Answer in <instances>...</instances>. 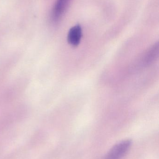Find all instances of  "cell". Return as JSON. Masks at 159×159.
<instances>
[{
	"instance_id": "7a4b0ae2",
	"label": "cell",
	"mask_w": 159,
	"mask_h": 159,
	"mask_svg": "<svg viewBox=\"0 0 159 159\" xmlns=\"http://www.w3.org/2000/svg\"><path fill=\"white\" fill-rule=\"evenodd\" d=\"M71 0H57L52 10L51 19L53 22L60 20L67 9Z\"/></svg>"
},
{
	"instance_id": "277c9868",
	"label": "cell",
	"mask_w": 159,
	"mask_h": 159,
	"mask_svg": "<svg viewBox=\"0 0 159 159\" xmlns=\"http://www.w3.org/2000/svg\"><path fill=\"white\" fill-rule=\"evenodd\" d=\"M159 43H156L151 47V48L147 52L144 57L143 63L145 65H148L153 63L158 57Z\"/></svg>"
},
{
	"instance_id": "3957f363",
	"label": "cell",
	"mask_w": 159,
	"mask_h": 159,
	"mask_svg": "<svg viewBox=\"0 0 159 159\" xmlns=\"http://www.w3.org/2000/svg\"><path fill=\"white\" fill-rule=\"evenodd\" d=\"M82 36V28L80 25H76L69 30L67 41L71 45L77 46L80 43Z\"/></svg>"
},
{
	"instance_id": "6da1fadb",
	"label": "cell",
	"mask_w": 159,
	"mask_h": 159,
	"mask_svg": "<svg viewBox=\"0 0 159 159\" xmlns=\"http://www.w3.org/2000/svg\"><path fill=\"white\" fill-rule=\"evenodd\" d=\"M132 144L130 140H125L115 145L108 152L105 159H121L129 151Z\"/></svg>"
}]
</instances>
